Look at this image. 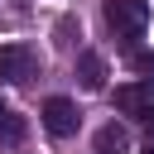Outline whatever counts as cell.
I'll return each instance as SVG.
<instances>
[{
  "mask_svg": "<svg viewBox=\"0 0 154 154\" xmlns=\"http://www.w3.org/2000/svg\"><path fill=\"white\" fill-rule=\"evenodd\" d=\"M130 67H135L140 77L154 82V53H149V48H130Z\"/></svg>",
  "mask_w": 154,
  "mask_h": 154,
  "instance_id": "ba28073f",
  "label": "cell"
},
{
  "mask_svg": "<svg viewBox=\"0 0 154 154\" xmlns=\"http://www.w3.org/2000/svg\"><path fill=\"white\" fill-rule=\"evenodd\" d=\"M144 154H154V144H149V149H144Z\"/></svg>",
  "mask_w": 154,
  "mask_h": 154,
  "instance_id": "30bf717a",
  "label": "cell"
},
{
  "mask_svg": "<svg viewBox=\"0 0 154 154\" xmlns=\"http://www.w3.org/2000/svg\"><path fill=\"white\" fill-rule=\"evenodd\" d=\"M106 24H111V34L120 38V48L130 53V48H140V38H144L149 5H144V0H111V5H106Z\"/></svg>",
  "mask_w": 154,
  "mask_h": 154,
  "instance_id": "6da1fadb",
  "label": "cell"
},
{
  "mask_svg": "<svg viewBox=\"0 0 154 154\" xmlns=\"http://www.w3.org/2000/svg\"><path fill=\"white\" fill-rule=\"evenodd\" d=\"M144 130H149V144H154V106L144 111Z\"/></svg>",
  "mask_w": 154,
  "mask_h": 154,
  "instance_id": "9c48e42d",
  "label": "cell"
},
{
  "mask_svg": "<svg viewBox=\"0 0 154 154\" xmlns=\"http://www.w3.org/2000/svg\"><path fill=\"white\" fill-rule=\"evenodd\" d=\"M77 82H82V91H106V58L101 53H77Z\"/></svg>",
  "mask_w": 154,
  "mask_h": 154,
  "instance_id": "5b68a950",
  "label": "cell"
},
{
  "mask_svg": "<svg viewBox=\"0 0 154 154\" xmlns=\"http://www.w3.org/2000/svg\"><path fill=\"white\" fill-rule=\"evenodd\" d=\"M34 72H38V53H34L29 43H5V48H0V82L24 87Z\"/></svg>",
  "mask_w": 154,
  "mask_h": 154,
  "instance_id": "7a4b0ae2",
  "label": "cell"
},
{
  "mask_svg": "<svg viewBox=\"0 0 154 154\" xmlns=\"http://www.w3.org/2000/svg\"><path fill=\"white\" fill-rule=\"evenodd\" d=\"M0 140L19 144V140H24V120H19V116H10V111H0Z\"/></svg>",
  "mask_w": 154,
  "mask_h": 154,
  "instance_id": "52a82bcc",
  "label": "cell"
},
{
  "mask_svg": "<svg viewBox=\"0 0 154 154\" xmlns=\"http://www.w3.org/2000/svg\"><path fill=\"white\" fill-rule=\"evenodd\" d=\"M149 96H154V82L149 77H135V82H125V87H116V111L120 116H144L149 111Z\"/></svg>",
  "mask_w": 154,
  "mask_h": 154,
  "instance_id": "277c9868",
  "label": "cell"
},
{
  "mask_svg": "<svg viewBox=\"0 0 154 154\" xmlns=\"http://www.w3.org/2000/svg\"><path fill=\"white\" fill-rule=\"evenodd\" d=\"M91 154H130V130L125 125H101L96 130V140H91Z\"/></svg>",
  "mask_w": 154,
  "mask_h": 154,
  "instance_id": "8992f818",
  "label": "cell"
},
{
  "mask_svg": "<svg viewBox=\"0 0 154 154\" xmlns=\"http://www.w3.org/2000/svg\"><path fill=\"white\" fill-rule=\"evenodd\" d=\"M0 111H5V101H0Z\"/></svg>",
  "mask_w": 154,
  "mask_h": 154,
  "instance_id": "8fae6325",
  "label": "cell"
},
{
  "mask_svg": "<svg viewBox=\"0 0 154 154\" xmlns=\"http://www.w3.org/2000/svg\"><path fill=\"white\" fill-rule=\"evenodd\" d=\"M38 116H43V130H48V135H58V140H67V135L77 130V106H72L67 96H48Z\"/></svg>",
  "mask_w": 154,
  "mask_h": 154,
  "instance_id": "3957f363",
  "label": "cell"
}]
</instances>
